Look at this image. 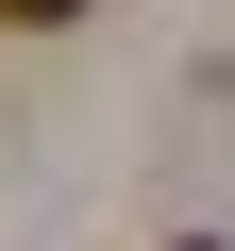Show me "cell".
<instances>
[{
	"instance_id": "1",
	"label": "cell",
	"mask_w": 235,
	"mask_h": 251,
	"mask_svg": "<svg viewBox=\"0 0 235 251\" xmlns=\"http://www.w3.org/2000/svg\"><path fill=\"white\" fill-rule=\"evenodd\" d=\"M67 17H84V0H0V34H67Z\"/></svg>"
}]
</instances>
